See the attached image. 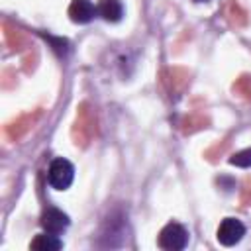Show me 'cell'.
I'll return each instance as SVG.
<instances>
[{"label": "cell", "mask_w": 251, "mask_h": 251, "mask_svg": "<svg viewBox=\"0 0 251 251\" xmlns=\"http://www.w3.org/2000/svg\"><path fill=\"white\" fill-rule=\"evenodd\" d=\"M47 180L55 190H67L75 180V167L65 157H55L47 169Z\"/></svg>", "instance_id": "obj_1"}, {"label": "cell", "mask_w": 251, "mask_h": 251, "mask_svg": "<svg viewBox=\"0 0 251 251\" xmlns=\"http://www.w3.org/2000/svg\"><path fill=\"white\" fill-rule=\"evenodd\" d=\"M188 243V231L184 226L171 222L167 224L159 233V247L167 251H180Z\"/></svg>", "instance_id": "obj_2"}, {"label": "cell", "mask_w": 251, "mask_h": 251, "mask_svg": "<svg viewBox=\"0 0 251 251\" xmlns=\"http://www.w3.org/2000/svg\"><path fill=\"white\" fill-rule=\"evenodd\" d=\"M245 235V226L241 220L237 218H224L220 227H218V241L226 247H231L235 243H239Z\"/></svg>", "instance_id": "obj_3"}, {"label": "cell", "mask_w": 251, "mask_h": 251, "mask_svg": "<svg viewBox=\"0 0 251 251\" xmlns=\"http://www.w3.org/2000/svg\"><path fill=\"white\" fill-rule=\"evenodd\" d=\"M39 224H41V227H43L45 231L59 235V233H63V231L67 229V226H69V216H67L65 212H61L59 208H53V206H51V208H47V210L43 212Z\"/></svg>", "instance_id": "obj_4"}, {"label": "cell", "mask_w": 251, "mask_h": 251, "mask_svg": "<svg viewBox=\"0 0 251 251\" xmlns=\"http://www.w3.org/2000/svg\"><path fill=\"white\" fill-rule=\"evenodd\" d=\"M98 14V8L90 0H73L69 6V16L75 24H88Z\"/></svg>", "instance_id": "obj_5"}, {"label": "cell", "mask_w": 251, "mask_h": 251, "mask_svg": "<svg viewBox=\"0 0 251 251\" xmlns=\"http://www.w3.org/2000/svg\"><path fill=\"white\" fill-rule=\"evenodd\" d=\"M98 16L106 22H120L124 16V4L120 0H100L98 2Z\"/></svg>", "instance_id": "obj_6"}, {"label": "cell", "mask_w": 251, "mask_h": 251, "mask_svg": "<svg viewBox=\"0 0 251 251\" xmlns=\"http://www.w3.org/2000/svg\"><path fill=\"white\" fill-rule=\"evenodd\" d=\"M63 247V241L55 235V233H39L33 241H31V249H41V251H57Z\"/></svg>", "instance_id": "obj_7"}, {"label": "cell", "mask_w": 251, "mask_h": 251, "mask_svg": "<svg viewBox=\"0 0 251 251\" xmlns=\"http://www.w3.org/2000/svg\"><path fill=\"white\" fill-rule=\"evenodd\" d=\"M229 163L235 165V167H241V169H249L251 167V147L249 149H243L235 155L229 157Z\"/></svg>", "instance_id": "obj_8"}, {"label": "cell", "mask_w": 251, "mask_h": 251, "mask_svg": "<svg viewBox=\"0 0 251 251\" xmlns=\"http://www.w3.org/2000/svg\"><path fill=\"white\" fill-rule=\"evenodd\" d=\"M194 2H208V0H194Z\"/></svg>", "instance_id": "obj_9"}]
</instances>
